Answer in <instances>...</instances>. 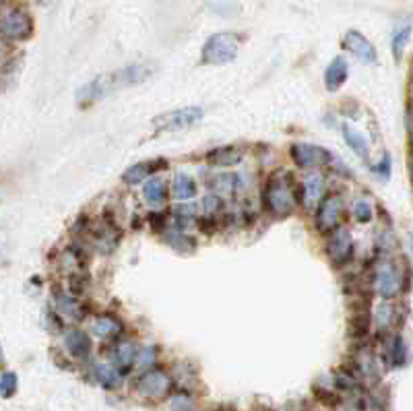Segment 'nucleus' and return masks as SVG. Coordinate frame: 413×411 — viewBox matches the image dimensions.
Wrapping results in <instances>:
<instances>
[{"mask_svg": "<svg viewBox=\"0 0 413 411\" xmlns=\"http://www.w3.org/2000/svg\"><path fill=\"white\" fill-rule=\"evenodd\" d=\"M242 46V38L238 34H213L205 41L203 54H201V65L205 67H222L231 60H236L238 52Z\"/></svg>", "mask_w": 413, "mask_h": 411, "instance_id": "3", "label": "nucleus"}, {"mask_svg": "<svg viewBox=\"0 0 413 411\" xmlns=\"http://www.w3.org/2000/svg\"><path fill=\"white\" fill-rule=\"evenodd\" d=\"M174 222L178 227H188L190 224H194V207H178L174 211Z\"/></svg>", "mask_w": 413, "mask_h": 411, "instance_id": "33", "label": "nucleus"}, {"mask_svg": "<svg viewBox=\"0 0 413 411\" xmlns=\"http://www.w3.org/2000/svg\"><path fill=\"white\" fill-rule=\"evenodd\" d=\"M409 38H412V27L409 25H405L403 29H399L395 34V38H393V56H395L397 62L403 58V50H405V43L409 41Z\"/></svg>", "mask_w": 413, "mask_h": 411, "instance_id": "30", "label": "nucleus"}, {"mask_svg": "<svg viewBox=\"0 0 413 411\" xmlns=\"http://www.w3.org/2000/svg\"><path fill=\"white\" fill-rule=\"evenodd\" d=\"M95 380H97V382H100L104 389L114 391V389H118V386H120V382H122V376L116 372L112 366L100 364V366H95Z\"/></svg>", "mask_w": 413, "mask_h": 411, "instance_id": "27", "label": "nucleus"}, {"mask_svg": "<svg viewBox=\"0 0 413 411\" xmlns=\"http://www.w3.org/2000/svg\"><path fill=\"white\" fill-rule=\"evenodd\" d=\"M386 360L393 368H401L407 360V345L401 335H395L386 345Z\"/></svg>", "mask_w": 413, "mask_h": 411, "instance_id": "24", "label": "nucleus"}, {"mask_svg": "<svg viewBox=\"0 0 413 411\" xmlns=\"http://www.w3.org/2000/svg\"><path fill=\"white\" fill-rule=\"evenodd\" d=\"M325 196V178L320 174H310L300 187V201L306 205H316Z\"/></svg>", "mask_w": 413, "mask_h": 411, "instance_id": "19", "label": "nucleus"}, {"mask_svg": "<svg viewBox=\"0 0 413 411\" xmlns=\"http://www.w3.org/2000/svg\"><path fill=\"white\" fill-rule=\"evenodd\" d=\"M165 242H168L174 250H178V252H192V250L196 248V240L187 236V234H180V231H168Z\"/></svg>", "mask_w": 413, "mask_h": 411, "instance_id": "28", "label": "nucleus"}, {"mask_svg": "<svg viewBox=\"0 0 413 411\" xmlns=\"http://www.w3.org/2000/svg\"><path fill=\"white\" fill-rule=\"evenodd\" d=\"M137 356H139L137 343H133V341H120V343H116V347H114L112 351L114 370L118 374H126L135 366Z\"/></svg>", "mask_w": 413, "mask_h": 411, "instance_id": "14", "label": "nucleus"}, {"mask_svg": "<svg viewBox=\"0 0 413 411\" xmlns=\"http://www.w3.org/2000/svg\"><path fill=\"white\" fill-rule=\"evenodd\" d=\"M395 308L391 306V304H382L380 308H378V325H380V329H388L391 327V323H395Z\"/></svg>", "mask_w": 413, "mask_h": 411, "instance_id": "34", "label": "nucleus"}, {"mask_svg": "<svg viewBox=\"0 0 413 411\" xmlns=\"http://www.w3.org/2000/svg\"><path fill=\"white\" fill-rule=\"evenodd\" d=\"M89 234H91V240L95 242V246L100 248V252H112L114 248L118 246L120 238H122V231H120L118 224L108 215L100 217L95 224L91 225Z\"/></svg>", "mask_w": 413, "mask_h": 411, "instance_id": "10", "label": "nucleus"}, {"mask_svg": "<svg viewBox=\"0 0 413 411\" xmlns=\"http://www.w3.org/2000/svg\"><path fill=\"white\" fill-rule=\"evenodd\" d=\"M290 155H292V161L302 170H312V168H323L327 163H333L331 151L320 145H312V143H294Z\"/></svg>", "mask_w": 413, "mask_h": 411, "instance_id": "6", "label": "nucleus"}, {"mask_svg": "<svg viewBox=\"0 0 413 411\" xmlns=\"http://www.w3.org/2000/svg\"><path fill=\"white\" fill-rule=\"evenodd\" d=\"M347 76H349V67H347L343 56H337V58L331 60V65L325 71V85H327L329 91H337L345 85Z\"/></svg>", "mask_w": 413, "mask_h": 411, "instance_id": "18", "label": "nucleus"}, {"mask_svg": "<svg viewBox=\"0 0 413 411\" xmlns=\"http://www.w3.org/2000/svg\"><path fill=\"white\" fill-rule=\"evenodd\" d=\"M343 215V198L341 194H327L318 201L316 215H314V225L318 231L329 234L333 231L341 222Z\"/></svg>", "mask_w": 413, "mask_h": 411, "instance_id": "8", "label": "nucleus"}, {"mask_svg": "<svg viewBox=\"0 0 413 411\" xmlns=\"http://www.w3.org/2000/svg\"><path fill=\"white\" fill-rule=\"evenodd\" d=\"M19 386V378L15 372H2L0 374V397L2 399H11L17 393Z\"/></svg>", "mask_w": 413, "mask_h": 411, "instance_id": "29", "label": "nucleus"}, {"mask_svg": "<svg viewBox=\"0 0 413 411\" xmlns=\"http://www.w3.org/2000/svg\"><path fill=\"white\" fill-rule=\"evenodd\" d=\"M349 331L353 339H364L370 331V312L364 306L362 310H358L351 318H349Z\"/></svg>", "mask_w": 413, "mask_h": 411, "instance_id": "26", "label": "nucleus"}, {"mask_svg": "<svg viewBox=\"0 0 413 411\" xmlns=\"http://www.w3.org/2000/svg\"><path fill=\"white\" fill-rule=\"evenodd\" d=\"M244 157V151L240 147H219L207 153V163L211 168H229V166H238Z\"/></svg>", "mask_w": 413, "mask_h": 411, "instance_id": "17", "label": "nucleus"}, {"mask_svg": "<svg viewBox=\"0 0 413 411\" xmlns=\"http://www.w3.org/2000/svg\"><path fill=\"white\" fill-rule=\"evenodd\" d=\"M192 405H190V399L188 397H174L172 399V411H190Z\"/></svg>", "mask_w": 413, "mask_h": 411, "instance_id": "37", "label": "nucleus"}, {"mask_svg": "<svg viewBox=\"0 0 413 411\" xmlns=\"http://www.w3.org/2000/svg\"><path fill=\"white\" fill-rule=\"evenodd\" d=\"M222 209H224L222 196H217V194H207V196L203 198V211H205V215L217 217V213H219Z\"/></svg>", "mask_w": 413, "mask_h": 411, "instance_id": "32", "label": "nucleus"}, {"mask_svg": "<svg viewBox=\"0 0 413 411\" xmlns=\"http://www.w3.org/2000/svg\"><path fill=\"white\" fill-rule=\"evenodd\" d=\"M372 215H374V211H372V205H370L366 198H360V201H356V205H353V217H356L360 224H368V222L372 220Z\"/></svg>", "mask_w": 413, "mask_h": 411, "instance_id": "31", "label": "nucleus"}, {"mask_svg": "<svg viewBox=\"0 0 413 411\" xmlns=\"http://www.w3.org/2000/svg\"><path fill=\"white\" fill-rule=\"evenodd\" d=\"M149 67L145 65H133V67H124L120 71L106 73V75L95 76L93 81L85 83L79 91H76V102L79 104H93L100 97H106L118 89H126L130 85H139L151 75Z\"/></svg>", "mask_w": 413, "mask_h": 411, "instance_id": "1", "label": "nucleus"}, {"mask_svg": "<svg viewBox=\"0 0 413 411\" xmlns=\"http://www.w3.org/2000/svg\"><path fill=\"white\" fill-rule=\"evenodd\" d=\"M4 362V351H2V343H0V364Z\"/></svg>", "mask_w": 413, "mask_h": 411, "instance_id": "39", "label": "nucleus"}, {"mask_svg": "<svg viewBox=\"0 0 413 411\" xmlns=\"http://www.w3.org/2000/svg\"><path fill=\"white\" fill-rule=\"evenodd\" d=\"M143 196H145V201L149 203L151 207H159V205L165 201V196H168L165 182L159 180V178H149V180H145Z\"/></svg>", "mask_w": 413, "mask_h": 411, "instance_id": "25", "label": "nucleus"}, {"mask_svg": "<svg viewBox=\"0 0 413 411\" xmlns=\"http://www.w3.org/2000/svg\"><path fill=\"white\" fill-rule=\"evenodd\" d=\"M343 46L364 65H376V60H378V54H376V48L372 46V41L366 39V36H362L356 29H349L345 34Z\"/></svg>", "mask_w": 413, "mask_h": 411, "instance_id": "13", "label": "nucleus"}, {"mask_svg": "<svg viewBox=\"0 0 413 411\" xmlns=\"http://www.w3.org/2000/svg\"><path fill=\"white\" fill-rule=\"evenodd\" d=\"M58 267L73 283L83 281V277H85V259L76 248H67L58 259Z\"/></svg>", "mask_w": 413, "mask_h": 411, "instance_id": "15", "label": "nucleus"}, {"mask_svg": "<svg viewBox=\"0 0 413 411\" xmlns=\"http://www.w3.org/2000/svg\"><path fill=\"white\" fill-rule=\"evenodd\" d=\"M196 192H198V187H196V182L188 174H176L174 176V180H172V194H174L176 201L187 203V201L196 196Z\"/></svg>", "mask_w": 413, "mask_h": 411, "instance_id": "21", "label": "nucleus"}, {"mask_svg": "<svg viewBox=\"0 0 413 411\" xmlns=\"http://www.w3.org/2000/svg\"><path fill=\"white\" fill-rule=\"evenodd\" d=\"M0 52H2V43H0Z\"/></svg>", "mask_w": 413, "mask_h": 411, "instance_id": "40", "label": "nucleus"}, {"mask_svg": "<svg viewBox=\"0 0 413 411\" xmlns=\"http://www.w3.org/2000/svg\"><path fill=\"white\" fill-rule=\"evenodd\" d=\"M170 391H172V378H170V374L159 370V368L147 370V372L137 380V393H139V397L149 399V401L163 399Z\"/></svg>", "mask_w": 413, "mask_h": 411, "instance_id": "7", "label": "nucleus"}, {"mask_svg": "<svg viewBox=\"0 0 413 411\" xmlns=\"http://www.w3.org/2000/svg\"><path fill=\"white\" fill-rule=\"evenodd\" d=\"M120 331H122V323L116 316H112V314H102L91 325V333H95V335L102 337V339L118 335Z\"/></svg>", "mask_w": 413, "mask_h": 411, "instance_id": "23", "label": "nucleus"}, {"mask_svg": "<svg viewBox=\"0 0 413 411\" xmlns=\"http://www.w3.org/2000/svg\"><path fill=\"white\" fill-rule=\"evenodd\" d=\"M376 292L382 299H393L401 292V271L393 262H382L374 275Z\"/></svg>", "mask_w": 413, "mask_h": 411, "instance_id": "11", "label": "nucleus"}, {"mask_svg": "<svg viewBox=\"0 0 413 411\" xmlns=\"http://www.w3.org/2000/svg\"><path fill=\"white\" fill-rule=\"evenodd\" d=\"M54 298H56V306H58V310H60V314H62V316L73 318V321H81V318L85 316L83 304H81L76 298H73V296H69L67 292L56 290Z\"/></svg>", "mask_w": 413, "mask_h": 411, "instance_id": "20", "label": "nucleus"}, {"mask_svg": "<svg viewBox=\"0 0 413 411\" xmlns=\"http://www.w3.org/2000/svg\"><path fill=\"white\" fill-rule=\"evenodd\" d=\"M343 139L349 145V149L353 151L360 159L368 161V157H370V145H368V141H366L364 135H360L358 130H353L349 126H343Z\"/></svg>", "mask_w": 413, "mask_h": 411, "instance_id": "22", "label": "nucleus"}, {"mask_svg": "<svg viewBox=\"0 0 413 411\" xmlns=\"http://www.w3.org/2000/svg\"><path fill=\"white\" fill-rule=\"evenodd\" d=\"M205 112L196 106H187V108H178V110H170L165 114H159L153 118V130L155 133H176V130H184L194 124H198L203 120Z\"/></svg>", "mask_w": 413, "mask_h": 411, "instance_id": "5", "label": "nucleus"}, {"mask_svg": "<svg viewBox=\"0 0 413 411\" xmlns=\"http://www.w3.org/2000/svg\"><path fill=\"white\" fill-rule=\"evenodd\" d=\"M329 261L335 267H345L353 257V238L347 227H335L329 242H327Z\"/></svg>", "mask_w": 413, "mask_h": 411, "instance_id": "9", "label": "nucleus"}, {"mask_svg": "<svg viewBox=\"0 0 413 411\" xmlns=\"http://www.w3.org/2000/svg\"><path fill=\"white\" fill-rule=\"evenodd\" d=\"M65 347L71 356H75L79 360H85L91 353V337L81 329H73L65 335Z\"/></svg>", "mask_w": 413, "mask_h": 411, "instance_id": "16", "label": "nucleus"}, {"mask_svg": "<svg viewBox=\"0 0 413 411\" xmlns=\"http://www.w3.org/2000/svg\"><path fill=\"white\" fill-rule=\"evenodd\" d=\"M137 360H139V366L149 368L151 364H155V360H157V349H155V347H145V349H141L139 356H137Z\"/></svg>", "mask_w": 413, "mask_h": 411, "instance_id": "35", "label": "nucleus"}, {"mask_svg": "<svg viewBox=\"0 0 413 411\" xmlns=\"http://www.w3.org/2000/svg\"><path fill=\"white\" fill-rule=\"evenodd\" d=\"M264 209L275 217H287L300 203V188L296 187L292 174L275 172L263 190Z\"/></svg>", "mask_w": 413, "mask_h": 411, "instance_id": "2", "label": "nucleus"}, {"mask_svg": "<svg viewBox=\"0 0 413 411\" xmlns=\"http://www.w3.org/2000/svg\"><path fill=\"white\" fill-rule=\"evenodd\" d=\"M374 172L380 178H384V180L391 178V155H388V153H384V157L380 159V163L376 166Z\"/></svg>", "mask_w": 413, "mask_h": 411, "instance_id": "36", "label": "nucleus"}, {"mask_svg": "<svg viewBox=\"0 0 413 411\" xmlns=\"http://www.w3.org/2000/svg\"><path fill=\"white\" fill-rule=\"evenodd\" d=\"M168 168V159L163 157H155V159H147V161H139L130 168L124 170L122 174V182L128 184V187H135V184H141L145 180H149L151 176L159 170Z\"/></svg>", "mask_w": 413, "mask_h": 411, "instance_id": "12", "label": "nucleus"}, {"mask_svg": "<svg viewBox=\"0 0 413 411\" xmlns=\"http://www.w3.org/2000/svg\"><path fill=\"white\" fill-rule=\"evenodd\" d=\"M405 126H407V133H412V112H409V106L405 110Z\"/></svg>", "mask_w": 413, "mask_h": 411, "instance_id": "38", "label": "nucleus"}, {"mask_svg": "<svg viewBox=\"0 0 413 411\" xmlns=\"http://www.w3.org/2000/svg\"><path fill=\"white\" fill-rule=\"evenodd\" d=\"M0 34L8 39H27L34 34V19L25 8L6 6L0 11Z\"/></svg>", "mask_w": 413, "mask_h": 411, "instance_id": "4", "label": "nucleus"}]
</instances>
